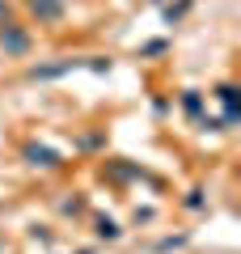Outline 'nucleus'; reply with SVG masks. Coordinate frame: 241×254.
Here are the masks:
<instances>
[{"mask_svg": "<svg viewBox=\"0 0 241 254\" xmlns=\"http://www.w3.org/2000/svg\"><path fill=\"white\" fill-rule=\"evenodd\" d=\"M152 115H157V119H170V115H174V98H165V93H152Z\"/></svg>", "mask_w": 241, "mask_h": 254, "instance_id": "obj_18", "label": "nucleus"}, {"mask_svg": "<svg viewBox=\"0 0 241 254\" xmlns=\"http://www.w3.org/2000/svg\"><path fill=\"white\" fill-rule=\"evenodd\" d=\"M182 212H190V216H207V208H212V199H207V187H190L186 195L178 199Z\"/></svg>", "mask_w": 241, "mask_h": 254, "instance_id": "obj_12", "label": "nucleus"}, {"mask_svg": "<svg viewBox=\"0 0 241 254\" xmlns=\"http://www.w3.org/2000/svg\"><path fill=\"white\" fill-rule=\"evenodd\" d=\"M26 237H30V242H38V246H47V250L55 246V229H51V225H30Z\"/></svg>", "mask_w": 241, "mask_h": 254, "instance_id": "obj_17", "label": "nucleus"}, {"mask_svg": "<svg viewBox=\"0 0 241 254\" xmlns=\"http://www.w3.org/2000/svg\"><path fill=\"white\" fill-rule=\"evenodd\" d=\"M17 17V9H13V0H0V26H4V21H13Z\"/></svg>", "mask_w": 241, "mask_h": 254, "instance_id": "obj_19", "label": "nucleus"}, {"mask_svg": "<svg viewBox=\"0 0 241 254\" xmlns=\"http://www.w3.org/2000/svg\"><path fill=\"white\" fill-rule=\"evenodd\" d=\"M68 4H72V0H68Z\"/></svg>", "mask_w": 241, "mask_h": 254, "instance_id": "obj_23", "label": "nucleus"}, {"mask_svg": "<svg viewBox=\"0 0 241 254\" xmlns=\"http://www.w3.org/2000/svg\"><path fill=\"white\" fill-rule=\"evenodd\" d=\"M89 212H93V203H89L85 190H72V195H63V199H55V216L60 220H72V225H76V220H85Z\"/></svg>", "mask_w": 241, "mask_h": 254, "instance_id": "obj_8", "label": "nucleus"}, {"mask_svg": "<svg viewBox=\"0 0 241 254\" xmlns=\"http://www.w3.org/2000/svg\"><path fill=\"white\" fill-rule=\"evenodd\" d=\"M80 64H85V55H55V60H26V68H21V81H30V85H51V81H63V76L80 72Z\"/></svg>", "mask_w": 241, "mask_h": 254, "instance_id": "obj_3", "label": "nucleus"}, {"mask_svg": "<svg viewBox=\"0 0 241 254\" xmlns=\"http://www.w3.org/2000/svg\"><path fill=\"white\" fill-rule=\"evenodd\" d=\"M170 38H148V43L135 47V60H161V55H170Z\"/></svg>", "mask_w": 241, "mask_h": 254, "instance_id": "obj_14", "label": "nucleus"}, {"mask_svg": "<svg viewBox=\"0 0 241 254\" xmlns=\"http://www.w3.org/2000/svg\"><path fill=\"white\" fill-rule=\"evenodd\" d=\"M174 106H178L182 115L190 119V123H199V119L207 115V93H203V89H178V98H174Z\"/></svg>", "mask_w": 241, "mask_h": 254, "instance_id": "obj_10", "label": "nucleus"}, {"mask_svg": "<svg viewBox=\"0 0 241 254\" xmlns=\"http://www.w3.org/2000/svg\"><path fill=\"white\" fill-rule=\"evenodd\" d=\"M72 148H76V153H102V148H106V127H102V131H80V136L72 140Z\"/></svg>", "mask_w": 241, "mask_h": 254, "instance_id": "obj_13", "label": "nucleus"}, {"mask_svg": "<svg viewBox=\"0 0 241 254\" xmlns=\"http://www.w3.org/2000/svg\"><path fill=\"white\" fill-rule=\"evenodd\" d=\"M30 21H38L43 30H60L68 21V0H21Z\"/></svg>", "mask_w": 241, "mask_h": 254, "instance_id": "obj_5", "label": "nucleus"}, {"mask_svg": "<svg viewBox=\"0 0 241 254\" xmlns=\"http://www.w3.org/2000/svg\"><path fill=\"white\" fill-rule=\"evenodd\" d=\"M17 157H21V165H30V170H38V174H51V170H63V153L55 144H47V140H26V144L17 148Z\"/></svg>", "mask_w": 241, "mask_h": 254, "instance_id": "obj_4", "label": "nucleus"}, {"mask_svg": "<svg viewBox=\"0 0 241 254\" xmlns=\"http://www.w3.org/2000/svg\"><path fill=\"white\" fill-rule=\"evenodd\" d=\"M190 246H195V229H178V233H161L148 250L152 254H182V250H190Z\"/></svg>", "mask_w": 241, "mask_h": 254, "instance_id": "obj_9", "label": "nucleus"}, {"mask_svg": "<svg viewBox=\"0 0 241 254\" xmlns=\"http://www.w3.org/2000/svg\"><path fill=\"white\" fill-rule=\"evenodd\" d=\"M98 178L106 182V187H119V190H127V187H140V182L157 187V174H152L148 165L131 161V157H106V161L98 165Z\"/></svg>", "mask_w": 241, "mask_h": 254, "instance_id": "obj_1", "label": "nucleus"}, {"mask_svg": "<svg viewBox=\"0 0 241 254\" xmlns=\"http://www.w3.org/2000/svg\"><path fill=\"white\" fill-rule=\"evenodd\" d=\"M34 47H38V34H34V26H30V21L13 17V21H4V26H0V60L26 64L30 55H34Z\"/></svg>", "mask_w": 241, "mask_h": 254, "instance_id": "obj_2", "label": "nucleus"}, {"mask_svg": "<svg viewBox=\"0 0 241 254\" xmlns=\"http://www.w3.org/2000/svg\"><path fill=\"white\" fill-rule=\"evenodd\" d=\"M80 68H85V72H93V76H110L115 72V55H85V64H80Z\"/></svg>", "mask_w": 241, "mask_h": 254, "instance_id": "obj_15", "label": "nucleus"}, {"mask_svg": "<svg viewBox=\"0 0 241 254\" xmlns=\"http://www.w3.org/2000/svg\"><path fill=\"white\" fill-rule=\"evenodd\" d=\"M148 4H157V9H161V4H165V0H148Z\"/></svg>", "mask_w": 241, "mask_h": 254, "instance_id": "obj_22", "label": "nucleus"}, {"mask_svg": "<svg viewBox=\"0 0 241 254\" xmlns=\"http://www.w3.org/2000/svg\"><path fill=\"white\" fill-rule=\"evenodd\" d=\"M212 98L220 102L224 123L237 127V123H241V89H237V81H216V85H212Z\"/></svg>", "mask_w": 241, "mask_h": 254, "instance_id": "obj_6", "label": "nucleus"}, {"mask_svg": "<svg viewBox=\"0 0 241 254\" xmlns=\"http://www.w3.org/2000/svg\"><path fill=\"white\" fill-rule=\"evenodd\" d=\"M85 220L93 225V242H98V246H115V242H123V237H127V225H123V220H115V216H106V212H89Z\"/></svg>", "mask_w": 241, "mask_h": 254, "instance_id": "obj_7", "label": "nucleus"}, {"mask_svg": "<svg viewBox=\"0 0 241 254\" xmlns=\"http://www.w3.org/2000/svg\"><path fill=\"white\" fill-rule=\"evenodd\" d=\"M195 4L199 0H165V4H161V21H165V26H182V21L195 13Z\"/></svg>", "mask_w": 241, "mask_h": 254, "instance_id": "obj_11", "label": "nucleus"}, {"mask_svg": "<svg viewBox=\"0 0 241 254\" xmlns=\"http://www.w3.org/2000/svg\"><path fill=\"white\" fill-rule=\"evenodd\" d=\"M4 250H9V237H4V233H0V254H4Z\"/></svg>", "mask_w": 241, "mask_h": 254, "instance_id": "obj_21", "label": "nucleus"}, {"mask_svg": "<svg viewBox=\"0 0 241 254\" xmlns=\"http://www.w3.org/2000/svg\"><path fill=\"white\" fill-rule=\"evenodd\" d=\"M157 216H161L157 208H140V203H135L131 208V225L127 229H148V225H157Z\"/></svg>", "mask_w": 241, "mask_h": 254, "instance_id": "obj_16", "label": "nucleus"}, {"mask_svg": "<svg viewBox=\"0 0 241 254\" xmlns=\"http://www.w3.org/2000/svg\"><path fill=\"white\" fill-rule=\"evenodd\" d=\"M72 254H98V246H80V250H72Z\"/></svg>", "mask_w": 241, "mask_h": 254, "instance_id": "obj_20", "label": "nucleus"}]
</instances>
